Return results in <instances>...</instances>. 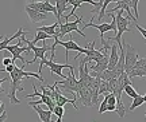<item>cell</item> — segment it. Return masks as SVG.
<instances>
[{"instance_id":"obj_8","label":"cell","mask_w":146,"mask_h":122,"mask_svg":"<svg viewBox=\"0 0 146 122\" xmlns=\"http://www.w3.org/2000/svg\"><path fill=\"white\" fill-rule=\"evenodd\" d=\"M5 51H10L11 55H12V62H15L16 59H19L22 61V69H25V66L27 65V61L22 56L23 52H26V51H30V47H23V42L19 40V43H16L15 46H7Z\"/></svg>"},{"instance_id":"obj_27","label":"cell","mask_w":146,"mask_h":122,"mask_svg":"<svg viewBox=\"0 0 146 122\" xmlns=\"http://www.w3.org/2000/svg\"><path fill=\"white\" fill-rule=\"evenodd\" d=\"M12 63H14V62H12V58H7V56H5L4 59H3V65H4L5 67L10 66V65H12Z\"/></svg>"},{"instance_id":"obj_4","label":"cell","mask_w":146,"mask_h":122,"mask_svg":"<svg viewBox=\"0 0 146 122\" xmlns=\"http://www.w3.org/2000/svg\"><path fill=\"white\" fill-rule=\"evenodd\" d=\"M83 22H84L83 16H78V18H76L74 22H65L64 24H60L58 31H57V35L56 36H58V38H60V36H65V35H68V34H70V32H73V31H76L81 38H85V34L78 28Z\"/></svg>"},{"instance_id":"obj_25","label":"cell","mask_w":146,"mask_h":122,"mask_svg":"<svg viewBox=\"0 0 146 122\" xmlns=\"http://www.w3.org/2000/svg\"><path fill=\"white\" fill-rule=\"evenodd\" d=\"M106 112H107V99L104 98L99 106V114H104Z\"/></svg>"},{"instance_id":"obj_30","label":"cell","mask_w":146,"mask_h":122,"mask_svg":"<svg viewBox=\"0 0 146 122\" xmlns=\"http://www.w3.org/2000/svg\"><path fill=\"white\" fill-rule=\"evenodd\" d=\"M1 106H3V102H1V101H0V107H1Z\"/></svg>"},{"instance_id":"obj_16","label":"cell","mask_w":146,"mask_h":122,"mask_svg":"<svg viewBox=\"0 0 146 122\" xmlns=\"http://www.w3.org/2000/svg\"><path fill=\"white\" fill-rule=\"evenodd\" d=\"M104 98L107 99V112H115L116 110V97L112 93L106 94Z\"/></svg>"},{"instance_id":"obj_10","label":"cell","mask_w":146,"mask_h":122,"mask_svg":"<svg viewBox=\"0 0 146 122\" xmlns=\"http://www.w3.org/2000/svg\"><path fill=\"white\" fill-rule=\"evenodd\" d=\"M129 78H135V76H139V78H146V58H142V59H138V62L135 63V66L133 67L129 74Z\"/></svg>"},{"instance_id":"obj_22","label":"cell","mask_w":146,"mask_h":122,"mask_svg":"<svg viewBox=\"0 0 146 122\" xmlns=\"http://www.w3.org/2000/svg\"><path fill=\"white\" fill-rule=\"evenodd\" d=\"M111 1H115V0H103V4H102V8H100V12H99V16H98V19L102 20L106 15V8H107V5L111 3Z\"/></svg>"},{"instance_id":"obj_18","label":"cell","mask_w":146,"mask_h":122,"mask_svg":"<svg viewBox=\"0 0 146 122\" xmlns=\"http://www.w3.org/2000/svg\"><path fill=\"white\" fill-rule=\"evenodd\" d=\"M46 39H52V36H50V35H47L46 32H43V31L36 30V35H35V38H34V39L31 40V43H33V44H35L36 42H39V40L45 42Z\"/></svg>"},{"instance_id":"obj_23","label":"cell","mask_w":146,"mask_h":122,"mask_svg":"<svg viewBox=\"0 0 146 122\" xmlns=\"http://www.w3.org/2000/svg\"><path fill=\"white\" fill-rule=\"evenodd\" d=\"M110 93V86H108V82L107 81H102L100 82V87H99V95L102 94H108Z\"/></svg>"},{"instance_id":"obj_28","label":"cell","mask_w":146,"mask_h":122,"mask_svg":"<svg viewBox=\"0 0 146 122\" xmlns=\"http://www.w3.org/2000/svg\"><path fill=\"white\" fill-rule=\"evenodd\" d=\"M7 81H8V78H0V93H3V94H4V90L1 89V83H4Z\"/></svg>"},{"instance_id":"obj_1","label":"cell","mask_w":146,"mask_h":122,"mask_svg":"<svg viewBox=\"0 0 146 122\" xmlns=\"http://www.w3.org/2000/svg\"><path fill=\"white\" fill-rule=\"evenodd\" d=\"M30 76H34L36 78L39 82H43V76L39 75V74H35V72H29L25 71L22 67L15 66L14 71L10 74V79H11V86H10V91L7 93V97L10 99V102L12 105H19L21 103V99L16 98V91H23V86H22V81L25 78H30Z\"/></svg>"},{"instance_id":"obj_15","label":"cell","mask_w":146,"mask_h":122,"mask_svg":"<svg viewBox=\"0 0 146 122\" xmlns=\"http://www.w3.org/2000/svg\"><path fill=\"white\" fill-rule=\"evenodd\" d=\"M58 27H60V23H58V22H56V23H54V24H52V25H43V27H38L36 30L43 31V32H46L47 35H50L52 38H54V36L57 35Z\"/></svg>"},{"instance_id":"obj_12","label":"cell","mask_w":146,"mask_h":122,"mask_svg":"<svg viewBox=\"0 0 146 122\" xmlns=\"http://www.w3.org/2000/svg\"><path fill=\"white\" fill-rule=\"evenodd\" d=\"M111 54H110L108 58V70H114L118 62H119V48H118V44L116 43H112L111 44Z\"/></svg>"},{"instance_id":"obj_5","label":"cell","mask_w":146,"mask_h":122,"mask_svg":"<svg viewBox=\"0 0 146 122\" xmlns=\"http://www.w3.org/2000/svg\"><path fill=\"white\" fill-rule=\"evenodd\" d=\"M43 66H47L49 69H50V72H52V74H57V75L61 76L62 79H66V75H64V72H62L64 69H69V70H73V69H74V67L70 66V65H68V63L61 65V63H56V62L49 61V59H46V58H43V59L41 61V63H39V69H38V74H39V75H42Z\"/></svg>"},{"instance_id":"obj_2","label":"cell","mask_w":146,"mask_h":122,"mask_svg":"<svg viewBox=\"0 0 146 122\" xmlns=\"http://www.w3.org/2000/svg\"><path fill=\"white\" fill-rule=\"evenodd\" d=\"M123 14H125V11L119 10L118 14L115 15V20H116V34H115L114 38H110L108 39L110 42H115V43L118 44V48H119V50H123V48H125V47H123V42H122V35H123L125 32H130L131 31V28L129 27L131 20L129 18H125Z\"/></svg>"},{"instance_id":"obj_14","label":"cell","mask_w":146,"mask_h":122,"mask_svg":"<svg viewBox=\"0 0 146 122\" xmlns=\"http://www.w3.org/2000/svg\"><path fill=\"white\" fill-rule=\"evenodd\" d=\"M69 0H56V10H57V22L61 24V16L65 11L68 10Z\"/></svg>"},{"instance_id":"obj_6","label":"cell","mask_w":146,"mask_h":122,"mask_svg":"<svg viewBox=\"0 0 146 122\" xmlns=\"http://www.w3.org/2000/svg\"><path fill=\"white\" fill-rule=\"evenodd\" d=\"M123 47H125V72L129 74L133 70V67L135 66V63L138 62L139 56H138L137 50L131 46L130 43H126L125 42Z\"/></svg>"},{"instance_id":"obj_19","label":"cell","mask_w":146,"mask_h":122,"mask_svg":"<svg viewBox=\"0 0 146 122\" xmlns=\"http://www.w3.org/2000/svg\"><path fill=\"white\" fill-rule=\"evenodd\" d=\"M126 3H127L129 7L133 10V15H134V18L138 19V16H139V14H138V3H139V0H126Z\"/></svg>"},{"instance_id":"obj_9","label":"cell","mask_w":146,"mask_h":122,"mask_svg":"<svg viewBox=\"0 0 146 122\" xmlns=\"http://www.w3.org/2000/svg\"><path fill=\"white\" fill-rule=\"evenodd\" d=\"M77 99H80L81 105L87 107L94 106L92 105V95H91V89L88 86H85L83 83L78 82V90H77Z\"/></svg>"},{"instance_id":"obj_11","label":"cell","mask_w":146,"mask_h":122,"mask_svg":"<svg viewBox=\"0 0 146 122\" xmlns=\"http://www.w3.org/2000/svg\"><path fill=\"white\" fill-rule=\"evenodd\" d=\"M25 11L27 12V16H29V19L31 20V23H41V22L46 20L49 15L47 14H43V12H39V11L36 10H33L30 7H25Z\"/></svg>"},{"instance_id":"obj_20","label":"cell","mask_w":146,"mask_h":122,"mask_svg":"<svg viewBox=\"0 0 146 122\" xmlns=\"http://www.w3.org/2000/svg\"><path fill=\"white\" fill-rule=\"evenodd\" d=\"M123 93H126V94H127V95H129L130 98H133V99H134V98H137L138 95H139V94L137 93L135 89L133 87V85H127V86H126L125 89H123Z\"/></svg>"},{"instance_id":"obj_24","label":"cell","mask_w":146,"mask_h":122,"mask_svg":"<svg viewBox=\"0 0 146 122\" xmlns=\"http://www.w3.org/2000/svg\"><path fill=\"white\" fill-rule=\"evenodd\" d=\"M8 118V114H7V112H5V107L4 105L0 107V122H5V119Z\"/></svg>"},{"instance_id":"obj_26","label":"cell","mask_w":146,"mask_h":122,"mask_svg":"<svg viewBox=\"0 0 146 122\" xmlns=\"http://www.w3.org/2000/svg\"><path fill=\"white\" fill-rule=\"evenodd\" d=\"M134 25H135V28L139 31V32H141V35L145 38V40H146V30H145V28H142L141 25L138 24V22H137V23H134Z\"/></svg>"},{"instance_id":"obj_32","label":"cell","mask_w":146,"mask_h":122,"mask_svg":"<svg viewBox=\"0 0 146 122\" xmlns=\"http://www.w3.org/2000/svg\"><path fill=\"white\" fill-rule=\"evenodd\" d=\"M33 1H35V0H33Z\"/></svg>"},{"instance_id":"obj_17","label":"cell","mask_w":146,"mask_h":122,"mask_svg":"<svg viewBox=\"0 0 146 122\" xmlns=\"http://www.w3.org/2000/svg\"><path fill=\"white\" fill-rule=\"evenodd\" d=\"M143 103H145V99H143V95H141V94H139V95H138V97H137V98H134V99H133V102H131L130 107H129V112H130V113H133V112H134V110H135V109H137V107L142 106Z\"/></svg>"},{"instance_id":"obj_31","label":"cell","mask_w":146,"mask_h":122,"mask_svg":"<svg viewBox=\"0 0 146 122\" xmlns=\"http://www.w3.org/2000/svg\"><path fill=\"white\" fill-rule=\"evenodd\" d=\"M145 117H146V113H145Z\"/></svg>"},{"instance_id":"obj_29","label":"cell","mask_w":146,"mask_h":122,"mask_svg":"<svg viewBox=\"0 0 146 122\" xmlns=\"http://www.w3.org/2000/svg\"><path fill=\"white\" fill-rule=\"evenodd\" d=\"M143 99H145V103H146V94H145V95H143Z\"/></svg>"},{"instance_id":"obj_3","label":"cell","mask_w":146,"mask_h":122,"mask_svg":"<svg viewBox=\"0 0 146 122\" xmlns=\"http://www.w3.org/2000/svg\"><path fill=\"white\" fill-rule=\"evenodd\" d=\"M69 75H66V79L57 81L58 89L61 94H72L73 99L77 101V90H78V79L74 78V70H69Z\"/></svg>"},{"instance_id":"obj_7","label":"cell","mask_w":146,"mask_h":122,"mask_svg":"<svg viewBox=\"0 0 146 122\" xmlns=\"http://www.w3.org/2000/svg\"><path fill=\"white\" fill-rule=\"evenodd\" d=\"M25 36H26V35L21 36V40L23 42V43H26L27 46L30 47V50H31L33 52H34V59H33V61H30V62H27V65H29V63H35V62L38 61V59H41V61H42V59L45 58V54H46L47 51L52 50V46H47L45 42H43L42 47H36L35 44H33V43H31L30 40H27Z\"/></svg>"},{"instance_id":"obj_21","label":"cell","mask_w":146,"mask_h":122,"mask_svg":"<svg viewBox=\"0 0 146 122\" xmlns=\"http://www.w3.org/2000/svg\"><path fill=\"white\" fill-rule=\"evenodd\" d=\"M64 113H65V109H64V106H57V105H56L54 110H53V114H56V115H57V121H56V122H62Z\"/></svg>"},{"instance_id":"obj_13","label":"cell","mask_w":146,"mask_h":122,"mask_svg":"<svg viewBox=\"0 0 146 122\" xmlns=\"http://www.w3.org/2000/svg\"><path fill=\"white\" fill-rule=\"evenodd\" d=\"M34 109V112H36L38 117L41 119V122H52V115H53V112L52 110H43L41 106H31Z\"/></svg>"}]
</instances>
